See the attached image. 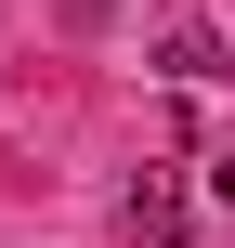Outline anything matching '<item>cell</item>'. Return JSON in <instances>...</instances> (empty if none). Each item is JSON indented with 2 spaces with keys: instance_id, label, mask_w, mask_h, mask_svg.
<instances>
[{
  "instance_id": "obj_2",
  "label": "cell",
  "mask_w": 235,
  "mask_h": 248,
  "mask_svg": "<svg viewBox=\"0 0 235 248\" xmlns=\"http://www.w3.org/2000/svg\"><path fill=\"white\" fill-rule=\"evenodd\" d=\"M157 65H170L183 92H222V78H235V39H222V26H196V13H183V26H157Z\"/></svg>"
},
{
  "instance_id": "obj_1",
  "label": "cell",
  "mask_w": 235,
  "mask_h": 248,
  "mask_svg": "<svg viewBox=\"0 0 235 248\" xmlns=\"http://www.w3.org/2000/svg\"><path fill=\"white\" fill-rule=\"evenodd\" d=\"M118 222H131L144 248H183V235H196V183H183V170H131Z\"/></svg>"
},
{
  "instance_id": "obj_3",
  "label": "cell",
  "mask_w": 235,
  "mask_h": 248,
  "mask_svg": "<svg viewBox=\"0 0 235 248\" xmlns=\"http://www.w3.org/2000/svg\"><path fill=\"white\" fill-rule=\"evenodd\" d=\"M209 196H222V209H235V144H222V157H209Z\"/></svg>"
}]
</instances>
